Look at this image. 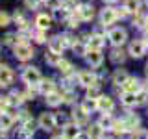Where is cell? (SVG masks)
I'll list each match as a JSON object with an SVG mask.
<instances>
[{
  "instance_id": "obj_1",
  "label": "cell",
  "mask_w": 148,
  "mask_h": 139,
  "mask_svg": "<svg viewBox=\"0 0 148 139\" xmlns=\"http://www.w3.org/2000/svg\"><path fill=\"white\" fill-rule=\"evenodd\" d=\"M146 48H148V45L143 39H133L132 43L128 45V56L133 58V59H141V58H145Z\"/></svg>"
},
{
  "instance_id": "obj_2",
  "label": "cell",
  "mask_w": 148,
  "mask_h": 139,
  "mask_svg": "<svg viewBox=\"0 0 148 139\" xmlns=\"http://www.w3.org/2000/svg\"><path fill=\"white\" fill-rule=\"evenodd\" d=\"M22 80H24V83L28 87H37L41 83V80H43V76H41L39 69L35 67H26L24 72H22Z\"/></svg>"
},
{
  "instance_id": "obj_3",
  "label": "cell",
  "mask_w": 148,
  "mask_h": 139,
  "mask_svg": "<svg viewBox=\"0 0 148 139\" xmlns=\"http://www.w3.org/2000/svg\"><path fill=\"white\" fill-rule=\"evenodd\" d=\"M37 124H39V128H43L45 132H52V130L58 126V117H56L54 113H50V111H43V113L39 115V119H37Z\"/></svg>"
},
{
  "instance_id": "obj_4",
  "label": "cell",
  "mask_w": 148,
  "mask_h": 139,
  "mask_svg": "<svg viewBox=\"0 0 148 139\" xmlns=\"http://www.w3.org/2000/svg\"><path fill=\"white\" fill-rule=\"evenodd\" d=\"M108 39H109V43L113 46H122L128 41V32L124 30V28H120V26L119 28H111L109 34H108Z\"/></svg>"
},
{
  "instance_id": "obj_5",
  "label": "cell",
  "mask_w": 148,
  "mask_h": 139,
  "mask_svg": "<svg viewBox=\"0 0 148 139\" xmlns=\"http://www.w3.org/2000/svg\"><path fill=\"white\" fill-rule=\"evenodd\" d=\"M78 83L82 87H85V89H89V87L98 85V78L92 71H80L78 72Z\"/></svg>"
},
{
  "instance_id": "obj_6",
  "label": "cell",
  "mask_w": 148,
  "mask_h": 139,
  "mask_svg": "<svg viewBox=\"0 0 148 139\" xmlns=\"http://www.w3.org/2000/svg\"><path fill=\"white\" fill-rule=\"evenodd\" d=\"M13 54H15V58L21 59V61H28V59L34 58V48L28 43H17L15 48H13Z\"/></svg>"
},
{
  "instance_id": "obj_7",
  "label": "cell",
  "mask_w": 148,
  "mask_h": 139,
  "mask_svg": "<svg viewBox=\"0 0 148 139\" xmlns=\"http://www.w3.org/2000/svg\"><path fill=\"white\" fill-rule=\"evenodd\" d=\"M124 120V126H126V133H132V132H135V130L141 128V117H139V113H126L122 117Z\"/></svg>"
},
{
  "instance_id": "obj_8",
  "label": "cell",
  "mask_w": 148,
  "mask_h": 139,
  "mask_svg": "<svg viewBox=\"0 0 148 139\" xmlns=\"http://www.w3.org/2000/svg\"><path fill=\"white\" fill-rule=\"evenodd\" d=\"M117 19H119L117 8H104L102 13H100V24L102 26H111Z\"/></svg>"
},
{
  "instance_id": "obj_9",
  "label": "cell",
  "mask_w": 148,
  "mask_h": 139,
  "mask_svg": "<svg viewBox=\"0 0 148 139\" xmlns=\"http://www.w3.org/2000/svg\"><path fill=\"white\" fill-rule=\"evenodd\" d=\"M74 15H78V19L83 22H89L92 21V17H95V8L91 6V4H80V6L76 8V11H74Z\"/></svg>"
},
{
  "instance_id": "obj_10",
  "label": "cell",
  "mask_w": 148,
  "mask_h": 139,
  "mask_svg": "<svg viewBox=\"0 0 148 139\" xmlns=\"http://www.w3.org/2000/svg\"><path fill=\"white\" fill-rule=\"evenodd\" d=\"M98 111H102V113H111V111L115 109V98L111 95H102L98 96Z\"/></svg>"
},
{
  "instance_id": "obj_11",
  "label": "cell",
  "mask_w": 148,
  "mask_h": 139,
  "mask_svg": "<svg viewBox=\"0 0 148 139\" xmlns=\"http://www.w3.org/2000/svg\"><path fill=\"white\" fill-rule=\"evenodd\" d=\"M120 104L124 108H137L139 106V96L137 93H130V91H120Z\"/></svg>"
},
{
  "instance_id": "obj_12",
  "label": "cell",
  "mask_w": 148,
  "mask_h": 139,
  "mask_svg": "<svg viewBox=\"0 0 148 139\" xmlns=\"http://www.w3.org/2000/svg\"><path fill=\"white\" fill-rule=\"evenodd\" d=\"M82 133V126H78L76 122H65L63 130H61V136L65 139H78V136Z\"/></svg>"
},
{
  "instance_id": "obj_13",
  "label": "cell",
  "mask_w": 148,
  "mask_h": 139,
  "mask_svg": "<svg viewBox=\"0 0 148 139\" xmlns=\"http://www.w3.org/2000/svg\"><path fill=\"white\" fill-rule=\"evenodd\" d=\"M85 59H87V63H89V67L98 69L100 65L104 63V54H102V50H91L89 48V52L85 54Z\"/></svg>"
},
{
  "instance_id": "obj_14",
  "label": "cell",
  "mask_w": 148,
  "mask_h": 139,
  "mask_svg": "<svg viewBox=\"0 0 148 139\" xmlns=\"http://www.w3.org/2000/svg\"><path fill=\"white\" fill-rule=\"evenodd\" d=\"M71 119H72V122L78 124V126H85V124L89 122V113L83 111L82 106H78V108H74L71 111Z\"/></svg>"
},
{
  "instance_id": "obj_15",
  "label": "cell",
  "mask_w": 148,
  "mask_h": 139,
  "mask_svg": "<svg viewBox=\"0 0 148 139\" xmlns=\"http://www.w3.org/2000/svg\"><path fill=\"white\" fill-rule=\"evenodd\" d=\"M141 89H145L143 82L137 76H132V74H130V78L126 80V83L122 85V91H130V93H139Z\"/></svg>"
},
{
  "instance_id": "obj_16",
  "label": "cell",
  "mask_w": 148,
  "mask_h": 139,
  "mask_svg": "<svg viewBox=\"0 0 148 139\" xmlns=\"http://www.w3.org/2000/svg\"><path fill=\"white\" fill-rule=\"evenodd\" d=\"M13 83V71L8 65H0V85L8 87Z\"/></svg>"
},
{
  "instance_id": "obj_17",
  "label": "cell",
  "mask_w": 148,
  "mask_h": 139,
  "mask_svg": "<svg viewBox=\"0 0 148 139\" xmlns=\"http://www.w3.org/2000/svg\"><path fill=\"white\" fill-rule=\"evenodd\" d=\"M128 52H124L120 46H115L113 50H111V54H109V59H111V63H115V65H122L124 61H126V56Z\"/></svg>"
},
{
  "instance_id": "obj_18",
  "label": "cell",
  "mask_w": 148,
  "mask_h": 139,
  "mask_svg": "<svg viewBox=\"0 0 148 139\" xmlns=\"http://www.w3.org/2000/svg\"><path fill=\"white\" fill-rule=\"evenodd\" d=\"M130 78V74H128V71L126 69H117V71H115V74H113V85L115 87H122L124 83H126V80Z\"/></svg>"
},
{
  "instance_id": "obj_19",
  "label": "cell",
  "mask_w": 148,
  "mask_h": 139,
  "mask_svg": "<svg viewBox=\"0 0 148 139\" xmlns=\"http://www.w3.org/2000/svg\"><path fill=\"white\" fill-rule=\"evenodd\" d=\"M106 45V37H102L98 34H92L89 39H87V46L91 50H102V46Z\"/></svg>"
},
{
  "instance_id": "obj_20",
  "label": "cell",
  "mask_w": 148,
  "mask_h": 139,
  "mask_svg": "<svg viewBox=\"0 0 148 139\" xmlns=\"http://www.w3.org/2000/svg\"><path fill=\"white\" fill-rule=\"evenodd\" d=\"M48 48L52 50V52H56V54H61L63 50L67 48V46H65L61 35H56V37H52V39L48 41Z\"/></svg>"
},
{
  "instance_id": "obj_21",
  "label": "cell",
  "mask_w": 148,
  "mask_h": 139,
  "mask_svg": "<svg viewBox=\"0 0 148 139\" xmlns=\"http://www.w3.org/2000/svg\"><path fill=\"white\" fill-rule=\"evenodd\" d=\"M82 109L83 111H87V113H95V111H98V100L96 98H89V96H85V98L82 100Z\"/></svg>"
},
{
  "instance_id": "obj_22",
  "label": "cell",
  "mask_w": 148,
  "mask_h": 139,
  "mask_svg": "<svg viewBox=\"0 0 148 139\" xmlns=\"http://www.w3.org/2000/svg\"><path fill=\"white\" fill-rule=\"evenodd\" d=\"M13 122H15V117H13L11 113H8V111H2L0 113V130H11Z\"/></svg>"
},
{
  "instance_id": "obj_23",
  "label": "cell",
  "mask_w": 148,
  "mask_h": 139,
  "mask_svg": "<svg viewBox=\"0 0 148 139\" xmlns=\"http://www.w3.org/2000/svg\"><path fill=\"white\" fill-rule=\"evenodd\" d=\"M35 24L39 30H48L50 26H52V17L50 15H46V13H39L35 19Z\"/></svg>"
},
{
  "instance_id": "obj_24",
  "label": "cell",
  "mask_w": 148,
  "mask_h": 139,
  "mask_svg": "<svg viewBox=\"0 0 148 139\" xmlns=\"http://www.w3.org/2000/svg\"><path fill=\"white\" fill-rule=\"evenodd\" d=\"M87 133H89V137H91V139H104V136H106V130L102 128L98 122H95V124H91V126H89Z\"/></svg>"
},
{
  "instance_id": "obj_25",
  "label": "cell",
  "mask_w": 148,
  "mask_h": 139,
  "mask_svg": "<svg viewBox=\"0 0 148 139\" xmlns=\"http://www.w3.org/2000/svg\"><path fill=\"white\" fill-rule=\"evenodd\" d=\"M45 96H46V98H45L46 104L52 106V108L63 104V95H61V93H58V91H52V93H48V95H45Z\"/></svg>"
},
{
  "instance_id": "obj_26",
  "label": "cell",
  "mask_w": 148,
  "mask_h": 139,
  "mask_svg": "<svg viewBox=\"0 0 148 139\" xmlns=\"http://www.w3.org/2000/svg\"><path fill=\"white\" fill-rule=\"evenodd\" d=\"M37 87H39V91L43 93V95H48V93L56 91V83H54L52 78H43V80H41V83H39Z\"/></svg>"
},
{
  "instance_id": "obj_27",
  "label": "cell",
  "mask_w": 148,
  "mask_h": 139,
  "mask_svg": "<svg viewBox=\"0 0 148 139\" xmlns=\"http://www.w3.org/2000/svg\"><path fill=\"white\" fill-rule=\"evenodd\" d=\"M113 122H115V119L111 117V113H102V117L98 119V124L106 132H111V130H113Z\"/></svg>"
},
{
  "instance_id": "obj_28",
  "label": "cell",
  "mask_w": 148,
  "mask_h": 139,
  "mask_svg": "<svg viewBox=\"0 0 148 139\" xmlns=\"http://www.w3.org/2000/svg\"><path fill=\"white\" fill-rule=\"evenodd\" d=\"M124 8L128 9L130 13H137L141 11V0H126V2H124Z\"/></svg>"
},
{
  "instance_id": "obj_29",
  "label": "cell",
  "mask_w": 148,
  "mask_h": 139,
  "mask_svg": "<svg viewBox=\"0 0 148 139\" xmlns=\"http://www.w3.org/2000/svg\"><path fill=\"white\" fill-rule=\"evenodd\" d=\"M45 59H46V63H48V65L58 67V63L61 61V54H56V52H52V50H50V52L45 56Z\"/></svg>"
},
{
  "instance_id": "obj_30",
  "label": "cell",
  "mask_w": 148,
  "mask_h": 139,
  "mask_svg": "<svg viewBox=\"0 0 148 139\" xmlns=\"http://www.w3.org/2000/svg\"><path fill=\"white\" fill-rule=\"evenodd\" d=\"M58 69H59V72H61V74H72V63L71 61H67V59H63L61 58V61H59L58 63Z\"/></svg>"
},
{
  "instance_id": "obj_31",
  "label": "cell",
  "mask_w": 148,
  "mask_h": 139,
  "mask_svg": "<svg viewBox=\"0 0 148 139\" xmlns=\"http://www.w3.org/2000/svg\"><path fill=\"white\" fill-rule=\"evenodd\" d=\"M89 46H85V43H82V41H76V43L72 45V50H74V54L76 56H85L87 52H89Z\"/></svg>"
},
{
  "instance_id": "obj_32",
  "label": "cell",
  "mask_w": 148,
  "mask_h": 139,
  "mask_svg": "<svg viewBox=\"0 0 148 139\" xmlns=\"http://www.w3.org/2000/svg\"><path fill=\"white\" fill-rule=\"evenodd\" d=\"M130 136H132V139H148V130L139 128V130H135V132H132Z\"/></svg>"
},
{
  "instance_id": "obj_33",
  "label": "cell",
  "mask_w": 148,
  "mask_h": 139,
  "mask_svg": "<svg viewBox=\"0 0 148 139\" xmlns=\"http://www.w3.org/2000/svg\"><path fill=\"white\" fill-rule=\"evenodd\" d=\"M80 4H78V0H61V8L67 9V11H71V9H76Z\"/></svg>"
},
{
  "instance_id": "obj_34",
  "label": "cell",
  "mask_w": 148,
  "mask_h": 139,
  "mask_svg": "<svg viewBox=\"0 0 148 139\" xmlns=\"http://www.w3.org/2000/svg\"><path fill=\"white\" fill-rule=\"evenodd\" d=\"M65 22H67V26H69V28H72V30H74V28H78V26H80V19H78L76 15H69Z\"/></svg>"
},
{
  "instance_id": "obj_35",
  "label": "cell",
  "mask_w": 148,
  "mask_h": 139,
  "mask_svg": "<svg viewBox=\"0 0 148 139\" xmlns=\"http://www.w3.org/2000/svg\"><path fill=\"white\" fill-rule=\"evenodd\" d=\"M34 39H35V43H45L46 41V30H39L37 28V32L34 34Z\"/></svg>"
},
{
  "instance_id": "obj_36",
  "label": "cell",
  "mask_w": 148,
  "mask_h": 139,
  "mask_svg": "<svg viewBox=\"0 0 148 139\" xmlns=\"http://www.w3.org/2000/svg\"><path fill=\"white\" fill-rule=\"evenodd\" d=\"M100 95H102V93L98 91V85H95V87H89V89H87V96H89V98H98Z\"/></svg>"
},
{
  "instance_id": "obj_37",
  "label": "cell",
  "mask_w": 148,
  "mask_h": 139,
  "mask_svg": "<svg viewBox=\"0 0 148 139\" xmlns=\"http://www.w3.org/2000/svg\"><path fill=\"white\" fill-rule=\"evenodd\" d=\"M24 130H28L30 133H34V130H35V120L34 119H26L24 120V126H22Z\"/></svg>"
},
{
  "instance_id": "obj_38",
  "label": "cell",
  "mask_w": 148,
  "mask_h": 139,
  "mask_svg": "<svg viewBox=\"0 0 148 139\" xmlns=\"http://www.w3.org/2000/svg\"><path fill=\"white\" fill-rule=\"evenodd\" d=\"M9 106H11V102H9V96H0V111H6Z\"/></svg>"
},
{
  "instance_id": "obj_39",
  "label": "cell",
  "mask_w": 148,
  "mask_h": 139,
  "mask_svg": "<svg viewBox=\"0 0 148 139\" xmlns=\"http://www.w3.org/2000/svg\"><path fill=\"white\" fill-rule=\"evenodd\" d=\"M9 21H11V19H9V15H8V13L0 11V28L8 26V24H9Z\"/></svg>"
},
{
  "instance_id": "obj_40",
  "label": "cell",
  "mask_w": 148,
  "mask_h": 139,
  "mask_svg": "<svg viewBox=\"0 0 148 139\" xmlns=\"http://www.w3.org/2000/svg\"><path fill=\"white\" fill-rule=\"evenodd\" d=\"M45 4L48 6L50 9H58L61 8V0H45Z\"/></svg>"
},
{
  "instance_id": "obj_41",
  "label": "cell",
  "mask_w": 148,
  "mask_h": 139,
  "mask_svg": "<svg viewBox=\"0 0 148 139\" xmlns=\"http://www.w3.org/2000/svg\"><path fill=\"white\" fill-rule=\"evenodd\" d=\"M15 34H8L6 37H4V43H6V45H13V43H15Z\"/></svg>"
},
{
  "instance_id": "obj_42",
  "label": "cell",
  "mask_w": 148,
  "mask_h": 139,
  "mask_svg": "<svg viewBox=\"0 0 148 139\" xmlns=\"http://www.w3.org/2000/svg\"><path fill=\"white\" fill-rule=\"evenodd\" d=\"M24 2H26V6L30 9H35L37 6H39V0H24Z\"/></svg>"
},
{
  "instance_id": "obj_43",
  "label": "cell",
  "mask_w": 148,
  "mask_h": 139,
  "mask_svg": "<svg viewBox=\"0 0 148 139\" xmlns=\"http://www.w3.org/2000/svg\"><path fill=\"white\" fill-rule=\"evenodd\" d=\"M78 139H91V137H89V133H87V132H82L80 136H78Z\"/></svg>"
},
{
  "instance_id": "obj_44",
  "label": "cell",
  "mask_w": 148,
  "mask_h": 139,
  "mask_svg": "<svg viewBox=\"0 0 148 139\" xmlns=\"http://www.w3.org/2000/svg\"><path fill=\"white\" fill-rule=\"evenodd\" d=\"M145 43L148 45V30H145Z\"/></svg>"
},
{
  "instance_id": "obj_45",
  "label": "cell",
  "mask_w": 148,
  "mask_h": 139,
  "mask_svg": "<svg viewBox=\"0 0 148 139\" xmlns=\"http://www.w3.org/2000/svg\"><path fill=\"white\" fill-rule=\"evenodd\" d=\"M52 139H65V137H63V136H54Z\"/></svg>"
},
{
  "instance_id": "obj_46",
  "label": "cell",
  "mask_w": 148,
  "mask_h": 139,
  "mask_svg": "<svg viewBox=\"0 0 148 139\" xmlns=\"http://www.w3.org/2000/svg\"><path fill=\"white\" fill-rule=\"evenodd\" d=\"M104 2H117V0H104Z\"/></svg>"
},
{
  "instance_id": "obj_47",
  "label": "cell",
  "mask_w": 148,
  "mask_h": 139,
  "mask_svg": "<svg viewBox=\"0 0 148 139\" xmlns=\"http://www.w3.org/2000/svg\"><path fill=\"white\" fill-rule=\"evenodd\" d=\"M104 139H113V137H106V136H104Z\"/></svg>"
},
{
  "instance_id": "obj_48",
  "label": "cell",
  "mask_w": 148,
  "mask_h": 139,
  "mask_svg": "<svg viewBox=\"0 0 148 139\" xmlns=\"http://www.w3.org/2000/svg\"><path fill=\"white\" fill-rule=\"evenodd\" d=\"M146 74H148V65H146Z\"/></svg>"
},
{
  "instance_id": "obj_49",
  "label": "cell",
  "mask_w": 148,
  "mask_h": 139,
  "mask_svg": "<svg viewBox=\"0 0 148 139\" xmlns=\"http://www.w3.org/2000/svg\"><path fill=\"white\" fill-rule=\"evenodd\" d=\"M146 6H148V0H146Z\"/></svg>"
}]
</instances>
